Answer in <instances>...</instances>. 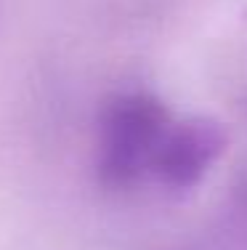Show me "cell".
<instances>
[{
  "mask_svg": "<svg viewBox=\"0 0 247 250\" xmlns=\"http://www.w3.org/2000/svg\"><path fill=\"white\" fill-rule=\"evenodd\" d=\"M165 104L152 93H117L98 120V178L109 189H125L152 173L157 146L170 128Z\"/></svg>",
  "mask_w": 247,
  "mask_h": 250,
  "instance_id": "obj_1",
  "label": "cell"
},
{
  "mask_svg": "<svg viewBox=\"0 0 247 250\" xmlns=\"http://www.w3.org/2000/svg\"><path fill=\"white\" fill-rule=\"evenodd\" d=\"M226 149V133L210 117H189L170 123L157 146L152 173L165 189L186 192L205 178Z\"/></svg>",
  "mask_w": 247,
  "mask_h": 250,
  "instance_id": "obj_2",
  "label": "cell"
}]
</instances>
